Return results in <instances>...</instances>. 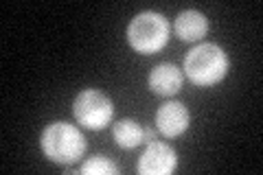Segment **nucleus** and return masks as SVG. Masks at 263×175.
<instances>
[{"mask_svg":"<svg viewBox=\"0 0 263 175\" xmlns=\"http://www.w3.org/2000/svg\"><path fill=\"white\" fill-rule=\"evenodd\" d=\"M178 166V155L167 143H147V149L138 158L141 175H169Z\"/></svg>","mask_w":263,"mask_h":175,"instance_id":"nucleus-5","label":"nucleus"},{"mask_svg":"<svg viewBox=\"0 0 263 175\" xmlns=\"http://www.w3.org/2000/svg\"><path fill=\"white\" fill-rule=\"evenodd\" d=\"M189 123H191V116H189V110L178 103V101H169L158 107L156 112V125H158V131L169 138L184 134L189 129Z\"/></svg>","mask_w":263,"mask_h":175,"instance_id":"nucleus-6","label":"nucleus"},{"mask_svg":"<svg viewBox=\"0 0 263 175\" xmlns=\"http://www.w3.org/2000/svg\"><path fill=\"white\" fill-rule=\"evenodd\" d=\"M40 145L48 160L60 164L75 162L86 153V138L70 123H51L42 131Z\"/></svg>","mask_w":263,"mask_h":175,"instance_id":"nucleus-2","label":"nucleus"},{"mask_svg":"<svg viewBox=\"0 0 263 175\" xmlns=\"http://www.w3.org/2000/svg\"><path fill=\"white\" fill-rule=\"evenodd\" d=\"M84 175H117L119 169H117V164L110 162L105 155H95V158H90L88 162L81 164V169H79Z\"/></svg>","mask_w":263,"mask_h":175,"instance_id":"nucleus-10","label":"nucleus"},{"mask_svg":"<svg viewBox=\"0 0 263 175\" xmlns=\"http://www.w3.org/2000/svg\"><path fill=\"white\" fill-rule=\"evenodd\" d=\"M72 114L75 119L88 129H103L112 121L114 105L101 90H84L79 92L75 103H72Z\"/></svg>","mask_w":263,"mask_h":175,"instance_id":"nucleus-4","label":"nucleus"},{"mask_svg":"<svg viewBox=\"0 0 263 175\" xmlns=\"http://www.w3.org/2000/svg\"><path fill=\"white\" fill-rule=\"evenodd\" d=\"M176 33L180 40L184 42H195V40H202L206 35L209 31V20L206 15L195 11V9H189V11H182L176 18Z\"/></svg>","mask_w":263,"mask_h":175,"instance_id":"nucleus-8","label":"nucleus"},{"mask_svg":"<svg viewBox=\"0 0 263 175\" xmlns=\"http://www.w3.org/2000/svg\"><path fill=\"white\" fill-rule=\"evenodd\" d=\"M228 57L224 48L217 44H200L195 46L184 60V74L195 86H213L226 77Z\"/></svg>","mask_w":263,"mask_h":175,"instance_id":"nucleus-1","label":"nucleus"},{"mask_svg":"<svg viewBox=\"0 0 263 175\" xmlns=\"http://www.w3.org/2000/svg\"><path fill=\"white\" fill-rule=\"evenodd\" d=\"M114 140L123 149H134L145 140V129L132 119H121L114 123Z\"/></svg>","mask_w":263,"mask_h":175,"instance_id":"nucleus-9","label":"nucleus"},{"mask_svg":"<svg viewBox=\"0 0 263 175\" xmlns=\"http://www.w3.org/2000/svg\"><path fill=\"white\" fill-rule=\"evenodd\" d=\"M149 88L160 96H174L182 88V70L174 64H158L149 72Z\"/></svg>","mask_w":263,"mask_h":175,"instance_id":"nucleus-7","label":"nucleus"},{"mask_svg":"<svg viewBox=\"0 0 263 175\" xmlns=\"http://www.w3.org/2000/svg\"><path fill=\"white\" fill-rule=\"evenodd\" d=\"M169 40V22L156 11H143L132 18L127 27V42L136 53L149 55L167 44Z\"/></svg>","mask_w":263,"mask_h":175,"instance_id":"nucleus-3","label":"nucleus"},{"mask_svg":"<svg viewBox=\"0 0 263 175\" xmlns=\"http://www.w3.org/2000/svg\"><path fill=\"white\" fill-rule=\"evenodd\" d=\"M156 140V129H145V140L143 143H154Z\"/></svg>","mask_w":263,"mask_h":175,"instance_id":"nucleus-11","label":"nucleus"}]
</instances>
